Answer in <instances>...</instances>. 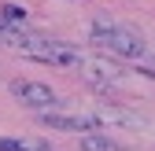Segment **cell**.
I'll return each mask as SVG.
<instances>
[{
	"label": "cell",
	"mask_w": 155,
	"mask_h": 151,
	"mask_svg": "<svg viewBox=\"0 0 155 151\" xmlns=\"http://www.w3.org/2000/svg\"><path fill=\"white\" fill-rule=\"evenodd\" d=\"M81 151H114V140L104 137L100 129L96 133H81Z\"/></svg>",
	"instance_id": "4"
},
{
	"label": "cell",
	"mask_w": 155,
	"mask_h": 151,
	"mask_svg": "<svg viewBox=\"0 0 155 151\" xmlns=\"http://www.w3.org/2000/svg\"><path fill=\"white\" fill-rule=\"evenodd\" d=\"M48 151H55V147H48Z\"/></svg>",
	"instance_id": "6"
},
{
	"label": "cell",
	"mask_w": 155,
	"mask_h": 151,
	"mask_svg": "<svg viewBox=\"0 0 155 151\" xmlns=\"http://www.w3.org/2000/svg\"><path fill=\"white\" fill-rule=\"evenodd\" d=\"M140 74H148V78H155V70H140Z\"/></svg>",
	"instance_id": "5"
},
{
	"label": "cell",
	"mask_w": 155,
	"mask_h": 151,
	"mask_svg": "<svg viewBox=\"0 0 155 151\" xmlns=\"http://www.w3.org/2000/svg\"><path fill=\"white\" fill-rule=\"evenodd\" d=\"M89 33H92V41L100 44V48H107V52H114V55H122V59H140V55L148 52L144 37H140L137 30L118 26V22H111V18H92Z\"/></svg>",
	"instance_id": "1"
},
{
	"label": "cell",
	"mask_w": 155,
	"mask_h": 151,
	"mask_svg": "<svg viewBox=\"0 0 155 151\" xmlns=\"http://www.w3.org/2000/svg\"><path fill=\"white\" fill-rule=\"evenodd\" d=\"M11 92H15V96L22 100L26 107H37V111L55 107V92H52L48 85H41V81H15V85H11Z\"/></svg>",
	"instance_id": "2"
},
{
	"label": "cell",
	"mask_w": 155,
	"mask_h": 151,
	"mask_svg": "<svg viewBox=\"0 0 155 151\" xmlns=\"http://www.w3.org/2000/svg\"><path fill=\"white\" fill-rule=\"evenodd\" d=\"M48 63H63V66H81V55L63 41H48Z\"/></svg>",
	"instance_id": "3"
}]
</instances>
